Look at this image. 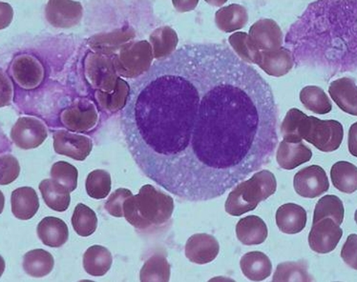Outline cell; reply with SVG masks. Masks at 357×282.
Here are the masks:
<instances>
[{"label": "cell", "instance_id": "obj_1", "mask_svg": "<svg viewBox=\"0 0 357 282\" xmlns=\"http://www.w3.org/2000/svg\"><path fill=\"white\" fill-rule=\"evenodd\" d=\"M128 85L126 146L139 170L176 197L218 198L273 156L272 88L225 45L178 47Z\"/></svg>", "mask_w": 357, "mask_h": 282}, {"label": "cell", "instance_id": "obj_37", "mask_svg": "<svg viewBox=\"0 0 357 282\" xmlns=\"http://www.w3.org/2000/svg\"><path fill=\"white\" fill-rule=\"evenodd\" d=\"M356 126L357 123H354L349 132V147L351 155L356 157Z\"/></svg>", "mask_w": 357, "mask_h": 282}, {"label": "cell", "instance_id": "obj_21", "mask_svg": "<svg viewBox=\"0 0 357 282\" xmlns=\"http://www.w3.org/2000/svg\"><path fill=\"white\" fill-rule=\"evenodd\" d=\"M240 267L242 273L253 281H264L273 272L270 258L261 251H251L245 254L241 259Z\"/></svg>", "mask_w": 357, "mask_h": 282}, {"label": "cell", "instance_id": "obj_33", "mask_svg": "<svg viewBox=\"0 0 357 282\" xmlns=\"http://www.w3.org/2000/svg\"><path fill=\"white\" fill-rule=\"evenodd\" d=\"M50 175L54 180L65 186L70 192L78 186V170L66 162H58L51 169Z\"/></svg>", "mask_w": 357, "mask_h": 282}, {"label": "cell", "instance_id": "obj_2", "mask_svg": "<svg viewBox=\"0 0 357 282\" xmlns=\"http://www.w3.org/2000/svg\"><path fill=\"white\" fill-rule=\"evenodd\" d=\"M356 1L309 5L285 38L296 65L333 75L356 70Z\"/></svg>", "mask_w": 357, "mask_h": 282}, {"label": "cell", "instance_id": "obj_4", "mask_svg": "<svg viewBox=\"0 0 357 282\" xmlns=\"http://www.w3.org/2000/svg\"><path fill=\"white\" fill-rule=\"evenodd\" d=\"M174 210L173 198L162 191L146 185L139 194L123 203V217L135 228L146 230L168 222Z\"/></svg>", "mask_w": 357, "mask_h": 282}, {"label": "cell", "instance_id": "obj_27", "mask_svg": "<svg viewBox=\"0 0 357 282\" xmlns=\"http://www.w3.org/2000/svg\"><path fill=\"white\" fill-rule=\"evenodd\" d=\"M300 100L305 109L317 114H326L333 110L330 99L321 87H304L300 93Z\"/></svg>", "mask_w": 357, "mask_h": 282}, {"label": "cell", "instance_id": "obj_17", "mask_svg": "<svg viewBox=\"0 0 357 282\" xmlns=\"http://www.w3.org/2000/svg\"><path fill=\"white\" fill-rule=\"evenodd\" d=\"M11 210L17 219L28 221L40 209V200L34 189L29 187H20L12 192L10 197Z\"/></svg>", "mask_w": 357, "mask_h": 282}, {"label": "cell", "instance_id": "obj_36", "mask_svg": "<svg viewBox=\"0 0 357 282\" xmlns=\"http://www.w3.org/2000/svg\"><path fill=\"white\" fill-rule=\"evenodd\" d=\"M356 235L349 236L341 251V258L345 263L356 270Z\"/></svg>", "mask_w": 357, "mask_h": 282}, {"label": "cell", "instance_id": "obj_34", "mask_svg": "<svg viewBox=\"0 0 357 282\" xmlns=\"http://www.w3.org/2000/svg\"><path fill=\"white\" fill-rule=\"evenodd\" d=\"M133 196L128 189L120 188L114 191L105 203V210L109 214L116 217H123V203L125 201Z\"/></svg>", "mask_w": 357, "mask_h": 282}, {"label": "cell", "instance_id": "obj_32", "mask_svg": "<svg viewBox=\"0 0 357 282\" xmlns=\"http://www.w3.org/2000/svg\"><path fill=\"white\" fill-rule=\"evenodd\" d=\"M110 174L102 170H96L89 173L86 181V190L89 197L95 199H104L111 191Z\"/></svg>", "mask_w": 357, "mask_h": 282}, {"label": "cell", "instance_id": "obj_25", "mask_svg": "<svg viewBox=\"0 0 357 282\" xmlns=\"http://www.w3.org/2000/svg\"><path fill=\"white\" fill-rule=\"evenodd\" d=\"M54 256L43 249H35L25 253L23 268L25 273L35 278H42L53 271Z\"/></svg>", "mask_w": 357, "mask_h": 282}, {"label": "cell", "instance_id": "obj_31", "mask_svg": "<svg viewBox=\"0 0 357 282\" xmlns=\"http://www.w3.org/2000/svg\"><path fill=\"white\" fill-rule=\"evenodd\" d=\"M312 281V277L308 273L307 265L302 261L286 262L279 264L273 278L274 282Z\"/></svg>", "mask_w": 357, "mask_h": 282}, {"label": "cell", "instance_id": "obj_19", "mask_svg": "<svg viewBox=\"0 0 357 282\" xmlns=\"http://www.w3.org/2000/svg\"><path fill=\"white\" fill-rule=\"evenodd\" d=\"M37 234L45 246L59 248L68 240L69 230L67 224L58 217H46L38 225Z\"/></svg>", "mask_w": 357, "mask_h": 282}, {"label": "cell", "instance_id": "obj_23", "mask_svg": "<svg viewBox=\"0 0 357 282\" xmlns=\"http://www.w3.org/2000/svg\"><path fill=\"white\" fill-rule=\"evenodd\" d=\"M40 190L47 206L51 210L62 212L66 211L70 203V191L54 179H45L40 185Z\"/></svg>", "mask_w": 357, "mask_h": 282}, {"label": "cell", "instance_id": "obj_7", "mask_svg": "<svg viewBox=\"0 0 357 282\" xmlns=\"http://www.w3.org/2000/svg\"><path fill=\"white\" fill-rule=\"evenodd\" d=\"M342 235L340 226L327 217L312 224L309 244L311 249L317 253H328L337 248Z\"/></svg>", "mask_w": 357, "mask_h": 282}, {"label": "cell", "instance_id": "obj_29", "mask_svg": "<svg viewBox=\"0 0 357 282\" xmlns=\"http://www.w3.org/2000/svg\"><path fill=\"white\" fill-rule=\"evenodd\" d=\"M171 267L167 258L160 254L152 256L140 271L142 281H169Z\"/></svg>", "mask_w": 357, "mask_h": 282}, {"label": "cell", "instance_id": "obj_24", "mask_svg": "<svg viewBox=\"0 0 357 282\" xmlns=\"http://www.w3.org/2000/svg\"><path fill=\"white\" fill-rule=\"evenodd\" d=\"M112 256L110 251L101 246L89 248L83 258V265L86 272L93 276H105L111 268Z\"/></svg>", "mask_w": 357, "mask_h": 282}, {"label": "cell", "instance_id": "obj_3", "mask_svg": "<svg viewBox=\"0 0 357 282\" xmlns=\"http://www.w3.org/2000/svg\"><path fill=\"white\" fill-rule=\"evenodd\" d=\"M280 132L286 142L299 143L305 139L319 150L326 152L337 150L344 136L343 126L340 122L309 117L298 109L287 112Z\"/></svg>", "mask_w": 357, "mask_h": 282}, {"label": "cell", "instance_id": "obj_16", "mask_svg": "<svg viewBox=\"0 0 357 282\" xmlns=\"http://www.w3.org/2000/svg\"><path fill=\"white\" fill-rule=\"evenodd\" d=\"M328 93L341 110L356 116V84L354 79L344 77L331 82Z\"/></svg>", "mask_w": 357, "mask_h": 282}, {"label": "cell", "instance_id": "obj_13", "mask_svg": "<svg viewBox=\"0 0 357 282\" xmlns=\"http://www.w3.org/2000/svg\"><path fill=\"white\" fill-rule=\"evenodd\" d=\"M80 3L74 1H50L45 14L47 21L57 28H70L78 24L82 17Z\"/></svg>", "mask_w": 357, "mask_h": 282}, {"label": "cell", "instance_id": "obj_26", "mask_svg": "<svg viewBox=\"0 0 357 282\" xmlns=\"http://www.w3.org/2000/svg\"><path fill=\"white\" fill-rule=\"evenodd\" d=\"M331 178L334 187L344 194H352L357 189V169L352 163H335L331 168Z\"/></svg>", "mask_w": 357, "mask_h": 282}, {"label": "cell", "instance_id": "obj_8", "mask_svg": "<svg viewBox=\"0 0 357 282\" xmlns=\"http://www.w3.org/2000/svg\"><path fill=\"white\" fill-rule=\"evenodd\" d=\"M47 136V128L40 120L21 118L12 127L13 142L22 149L29 150L40 146Z\"/></svg>", "mask_w": 357, "mask_h": 282}, {"label": "cell", "instance_id": "obj_10", "mask_svg": "<svg viewBox=\"0 0 357 282\" xmlns=\"http://www.w3.org/2000/svg\"><path fill=\"white\" fill-rule=\"evenodd\" d=\"M54 148L58 155L84 161L91 155L92 140L85 136L61 130L54 134Z\"/></svg>", "mask_w": 357, "mask_h": 282}, {"label": "cell", "instance_id": "obj_20", "mask_svg": "<svg viewBox=\"0 0 357 282\" xmlns=\"http://www.w3.org/2000/svg\"><path fill=\"white\" fill-rule=\"evenodd\" d=\"M257 63L268 75L282 77L287 75L294 65L291 51L284 47L263 53Z\"/></svg>", "mask_w": 357, "mask_h": 282}, {"label": "cell", "instance_id": "obj_12", "mask_svg": "<svg viewBox=\"0 0 357 282\" xmlns=\"http://www.w3.org/2000/svg\"><path fill=\"white\" fill-rule=\"evenodd\" d=\"M220 252V244L216 239L208 234H197L187 241L185 253L191 262L205 265L213 262Z\"/></svg>", "mask_w": 357, "mask_h": 282}, {"label": "cell", "instance_id": "obj_18", "mask_svg": "<svg viewBox=\"0 0 357 282\" xmlns=\"http://www.w3.org/2000/svg\"><path fill=\"white\" fill-rule=\"evenodd\" d=\"M238 240L245 246L260 245L268 237V228L265 222L256 215L241 219L236 227Z\"/></svg>", "mask_w": 357, "mask_h": 282}, {"label": "cell", "instance_id": "obj_5", "mask_svg": "<svg viewBox=\"0 0 357 282\" xmlns=\"http://www.w3.org/2000/svg\"><path fill=\"white\" fill-rule=\"evenodd\" d=\"M276 189L275 175L270 171H261L231 191L225 202V211L236 217L253 211L259 203L274 195Z\"/></svg>", "mask_w": 357, "mask_h": 282}, {"label": "cell", "instance_id": "obj_15", "mask_svg": "<svg viewBox=\"0 0 357 282\" xmlns=\"http://www.w3.org/2000/svg\"><path fill=\"white\" fill-rule=\"evenodd\" d=\"M312 150L303 142H280L276 152V160L280 168L291 171L311 160Z\"/></svg>", "mask_w": 357, "mask_h": 282}, {"label": "cell", "instance_id": "obj_11", "mask_svg": "<svg viewBox=\"0 0 357 282\" xmlns=\"http://www.w3.org/2000/svg\"><path fill=\"white\" fill-rule=\"evenodd\" d=\"M10 73L15 81L24 89H34L44 79L42 63L30 55L17 57L11 64Z\"/></svg>", "mask_w": 357, "mask_h": 282}, {"label": "cell", "instance_id": "obj_22", "mask_svg": "<svg viewBox=\"0 0 357 282\" xmlns=\"http://www.w3.org/2000/svg\"><path fill=\"white\" fill-rule=\"evenodd\" d=\"M252 33L261 48L273 51L282 47L284 35L279 25L273 19H263L252 28Z\"/></svg>", "mask_w": 357, "mask_h": 282}, {"label": "cell", "instance_id": "obj_6", "mask_svg": "<svg viewBox=\"0 0 357 282\" xmlns=\"http://www.w3.org/2000/svg\"><path fill=\"white\" fill-rule=\"evenodd\" d=\"M293 185L297 194L305 198L324 195L330 186L326 171L319 165H311L301 170L296 174Z\"/></svg>", "mask_w": 357, "mask_h": 282}, {"label": "cell", "instance_id": "obj_35", "mask_svg": "<svg viewBox=\"0 0 357 282\" xmlns=\"http://www.w3.org/2000/svg\"><path fill=\"white\" fill-rule=\"evenodd\" d=\"M20 166L17 159L11 155L1 157V185H7L15 182L20 175Z\"/></svg>", "mask_w": 357, "mask_h": 282}, {"label": "cell", "instance_id": "obj_30", "mask_svg": "<svg viewBox=\"0 0 357 282\" xmlns=\"http://www.w3.org/2000/svg\"><path fill=\"white\" fill-rule=\"evenodd\" d=\"M72 225L75 232L79 236L84 237L91 236L97 228V215L92 209L86 205L79 203L74 210Z\"/></svg>", "mask_w": 357, "mask_h": 282}, {"label": "cell", "instance_id": "obj_9", "mask_svg": "<svg viewBox=\"0 0 357 282\" xmlns=\"http://www.w3.org/2000/svg\"><path fill=\"white\" fill-rule=\"evenodd\" d=\"M97 113L89 102L79 100L61 113V123L67 130L84 133L91 131L97 122Z\"/></svg>", "mask_w": 357, "mask_h": 282}, {"label": "cell", "instance_id": "obj_14", "mask_svg": "<svg viewBox=\"0 0 357 282\" xmlns=\"http://www.w3.org/2000/svg\"><path fill=\"white\" fill-rule=\"evenodd\" d=\"M275 219L280 232L296 235L301 233L307 225V213L300 205L289 203L278 209Z\"/></svg>", "mask_w": 357, "mask_h": 282}, {"label": "cell", "instance_id": "obj_28", "mask_svg": "<svg viewBox=\"0 0 357 282\" xmlns=\"http://www.w3.org/2000/svg\"><path fill=\"white\" fill-rule=\"evenodd\" d=\"M344 215L345 209L340 198L336 196L327 195L319 200L316 204L313 224L329 217L340 226L343 222Z\"/></svg>", "mask_w": 357, "mask_h": 282}]
</instances>
